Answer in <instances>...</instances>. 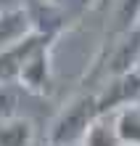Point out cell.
Wrapping results in <instances>:
<instances>
[{
  "label": "cell",
  "instance_id": "cell-4",
  "mask_svg": "<svg viewBox=\"0 0 140 146\" xmlns=\"http://www.w3.org/2000/svg\"><path fill=\"white\" fill-rule=\"evenodd\" d=\"M140 93V72L132 69L127 74H119V77H111L106 90L98 96V109H101V117L106 111L116 109V106H127L129 101Z\"/></svg>",
  "mask_w": 140,
  "mask_h": 146
},
{
  "label": "cell",
  "instance_id": "cell-3",
  "mask_svg": "<svg viewBox=\"0 0 140 146\" xmlns=\"http://www.w3.org/2000/svg\"><path fill=\"white\" fill-rule=\"evenodd\" d=\"M50 40H42L37 48L32 50V56L27 58L21 69V77L19 82L24 85L27 90H34V93H45L50 88Z\"/></svg>",
  "mask_w": 140,
  "mask_h": 146
},
{
  "label": "cell",
  "instance_id": "cell-8",
  "mask_svg": "<svg viewBox=\"0 0 140 146\" xmlns=\"http://www.w3.org/2000/svg\"><path fill=\"white\" fill-rule=\"evenodd\" d=\"M82 143L85 146H122L119 135H116V127H108L101 117L93 122V127L87 130V135H85Z\"/></svg>",
  "mask_w": 140,
  "mask_h": 146
},
{
  "label": "cell",
  "instance_id": "cell-1",
  "mask_svg": "<svg viewBox=\"0 0 140 146\" xmlns=\"http://www.w3.org/2000/svg\"><path fill=\"white\" fill-rule=\"evenodd\" d=\"M101 117L98 96L93 93H80L56 114L53 125L48 130V146H74L82 143L93 122Z\"/></svg>",
  "mask_w": 140,
  "mask_h": 146
},
{
  "label": "cell",
  "instance_id": "cell-2",
  "mask_svg": "<svg viewBox=\"0 0 140 146\" xmlns=\"http://www.w3.org/2000/svg\"><path fill=\"white\" fill-rule=\"evenodd\" d=\"M48 37H56V35L34 29L32 35H27L24 40H19V42H13V45L0 50V85L19 82L21 69H24V64H27V58L32 56V50L37 48L42 40H48Z\"/></svg>",
  "mask_w": 140,
  "mask_h": 146
},
{
  "label": "cell",
  "instance_id": "cell-6",
  "mask_svg": "<svg viewBox=\"0 0 140 146\" xmlns=\"http://www.w3.org/2000/svg\"><path fill=\"white\" fill-rule=\"evenodd\" d=\"M34 127L27 117L5 114L0 117V146H32Z\"/></svg>",
  "mask_w": 140,
  "mask_h": 146
},
{
  "label": "cell",
  "instance_id": "cell-7",
  "mask_svg": "<svg viewBox=\"0 0 140 146\" xmlns=\"http://www.w3.org/2000/svg\"><path fill=\"white\" fill-rule=\"evenodd\" d=\"M116 135L122 146H140V106H122V111L116 114Z\"/></svg>",
  "mask_w": 140,
  "mask_h": 146
},
{
  "label": "cell",
  "instance_id": "cell-5",
  "mask_svg": "<svg viewBox=\"0 0 140 146\" xmlns=\"http://www.w3.org/2000/svg\"><path fill=\"white\" fill-rule=\"evenodd\" d=\"M37 29L34 27V19L29 13V8H5V11H0V50L13 45V42L24 40L27 35Z\"/></svg>",
  "mask_w": 140,
  "mask_h": 146
}]
</instances>
